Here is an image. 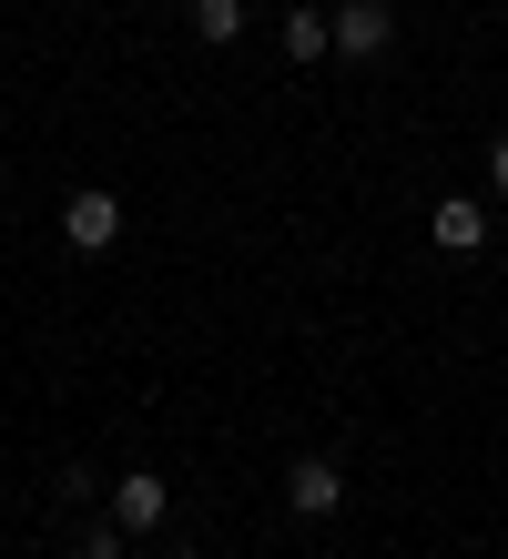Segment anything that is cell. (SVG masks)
I'll return each mask as SVG.
<instances>
[{
	"label": "cell",
	"instance_id": "3957f363",
	"mask_svg": "<svg viewBox=\"0 0 508 559\" xmlns=\"http://www.w3.org/2000/svg\"><path fill=\"white\" fill-rule=\"evenodd\" d=\"M285 509H295V519H335V509H346V468H335L326 448L295 457V468H285Z\"/></svg>",
	"mask_w": 508,
	"mask_h": 559
},
{
	"label": "cell",
	"instance_id": "7a4b0ae2",
	"mask_svg": "<svg viewBox=\"0 0 508 559\" xmlns=\"http://www.w3.org/2000/svg\"><path fill=\"white\" fill-rule=\"evenodd\" d=\"M61 245H72V254H113L122 245V204H113V193H72V204H61Z\"/></svg>",
	"mask_w": 508,
	"mask_h": 559
},
{
	"label": "cell",
	"instance_id": "5b68a950",
	"mask_svg": "<svg viewBox=\"0 0 508 559\" xmlns=\"http://www.w3.org/2000/svg\"><path fill=\"white\" fill-rule=\"evenodd\" d=\"M163 509H174V488H163L153 468H122L113 478V519H122V530H163Z\"/></svg>",
	"mask_w": 508,
	"mask_h": 559
},
{
	"label": "cell",
	"instance_id": "30bf717a",
	"mask_svg": "<svg viewBox=\"0 0 508 559\" xmlns=\"http://www.w3.org/2000/svg\"><path fill=\"white\" fill-rule=\"evenodd\" d=\"M153 559H193V549H153Z\"/></svg>",
	"mask_w": 508,
	"mask_h": 559
},
{
	"label": "cell",
	"instance_id": "277c9868",
	"mask_svg": "<svg viewBox=\"0 0 508 559\" xmlns=\"http://www.w3.org/2000/svg\"><path fill=\"white\" fill-rule=\"evenodd\" d=\"M427 235H437V254H448V265H468V254H488V214L468 204V193H448V204L427 214Z\"/></svg>",
	"mask_w": 508,
	"mask_h": 559
},
{
	"label": "cell",
	"instance_id": "52a82bcc",
	"mask_svg": "<svg viewBox=\"0 0 508 559\" xmlns=\"http://www.w3.org/2000/svg\"><path fill=\"white\" fill-rule=\"evenodd\" d=\"M245 31V0H193V41H234Z\"/></svg>",
	"mask_w": 508,
	"mask_h": 559
},
{
	"label": "cell",
	"instance_id": "6da1fadb",
	"mask_svg": "<svg viewBox=\"0 0 508 559\" xmlns=\"http://www.w3.org/2000/svg\"><path fill=\"white\" fill-rule=\"evenodd\" d=\"M397 51V0H335V61H387Z\"/></svg>",
	"mask_w": 508,
	"mask_h": 559
},
{
	"label": "cell",
	"instance_id": "ba28073f",
	"mask_svg": "<svg viewBox=\"0 0 508 559\" xmlns=\"http://www.w3.org/2000/svg\"><path fill=\"white\" fill-rule=\"evenodd\" d=\"M82 559H122V519H102V530H82Z\"/></svg>",
	"mask_w": 508,
	"mask_h": 559
},
{
	"label": "cell",
	"instance_id": "9c48e42d",
	"mask_svg": "<svg viewBox=\"0 0 508 559\" xmlns=\"http://www.w3.org/2000/svg\"><path fill=\"white\" fill-rule=\"evenodd\" d=\"M488 183H498V193H508V133H498V143H488Z\"/></svg>",
	"mask_w": 508,
	"mask_h": 559
},
{
	"label": "cell",
	"instance_id": "8992f818",
	"mask_svg": "<svg viewBox=\"0 0 508 559\" xmlns=\"http://www.w3.org/2000/svg\"><path fill=\"white\" fill-rule=\"evenodd\" d=\"M335 51V11H326V0H295V11H285V61H326Z\"/></svg>",
	"mask_w": 508,
	"mask_h": 559
}]
</instances>
